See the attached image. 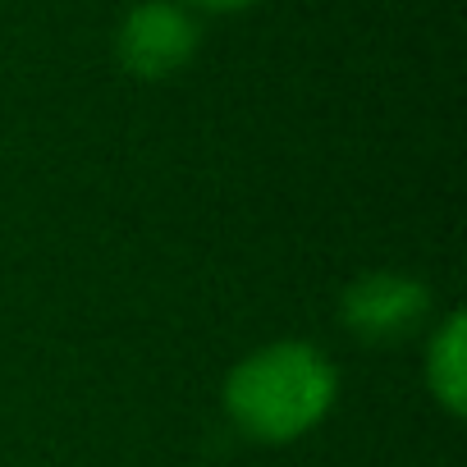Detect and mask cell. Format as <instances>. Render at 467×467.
<instances>
[{"label": "cell", "instance_id": "6da1fadb", "mask_svg": "<svg viewBox=\"0 0 467 467\" xmlns=\"http://www.w3.org/2000/svg\"><path fill=\"white\" fill-rule=\"evenodd\" d=\"M224 417L253 444H298L339 403L335 362L307 339H275L239 358L220 389Z\"/></svg>", "mask_w": 467, "mask_h": 467}, {"label": "cell", "instance_id": "7a4b0ae2", "mask_svg": "<svg viewBox=\"0 0 467 467\" xmlns=\"http://www.w3.org/2000/svg\"><path fill=\"white\" fill-rule=\"evenodd\" d=\"M435 298L417 275L403 271H371L358 275L344 294H339V321L348 335H358L362 344H399L412 339L421 326H431Z\"/></svg>", "mask_w": 467, "mask_h": 467}, {"label": "cell", "instance_id": "3957f363", "mask_svg": "<svg viewBox=\"0 0 467 467\" xmlns=\"http://www.w3.org/2000/svg\"><path fill=\"white\" fill-rule=\"evenodd\" d=\"M197 42H202V28L183 5H174V0H142V5L124 15L115 33V56L124 74L142 83H161L192 65Z\"/></svg>", "mask_w": 467, "mask_h": 467}, {"label": "cell", "instance_id": "277c9868", "mask_svg": "<svg viewBox=\"0 0 467 467\" xmlns=\"http://www.w3.org/2000/svg\"><path fill=\"white\" fill-rule=\"evenodd\" d=\"M426 389L449 412H467V321L462 312H444L426 339Z\"/></svg>", "mask_w": 467, "mask_h": 467}, {"label": "cell", "instance_id": "5b68a950", "mask_svg": "<svg viewBox=\"0 0 467 467\" xmlns=\"http://www.w3.org/2000/svg\"><path fill=\"white\" fill-rule=\"evenodd\" d=\"M183 5H192V10H206V15H239V10L257 5V0H183Z\"/></svg>", "mask_w": 467, "mask_h": 467}]
</instances>
